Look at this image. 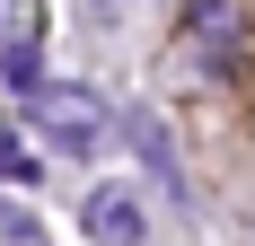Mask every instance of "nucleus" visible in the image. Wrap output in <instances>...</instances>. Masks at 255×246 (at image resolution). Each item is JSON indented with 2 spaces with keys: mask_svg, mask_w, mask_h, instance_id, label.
Here are the masks:
<instances>
[{
  "mask_svg": "<svg viewBox=\"0 0 255 246\" xmlns=\"http://www.w3.org/2000/svg\"><path fill=\"white\" fill-rule=\"evenodd\" d=\"M35 132H44L53 149H97L106 141V106L88 97V88H44V97H35Z\"/></svg>",
  "mask_w": 255,
  "mask_h": 246,
  "instance_id": "nucleus-1",
  "label": "nucleus"
},
{
  "mask_svg": "<svg viewBox=\"0 0 255 246\" xmlns=\"http://www.w3.org/2000/svg\"><path fill=\"white\" fill-rule=\"evenodd\" d=\"M88 246H141L150 238V220H141V194H124V185H106V194H88Z\"/></svg>",
  "mask_w": 255,
  "mask_h": 246,
  "instance_id": "nucleus-2",
  "label": "nucleus"
},
{
  "mask_svg": "<svg viewBox=\"0 0 255 246\" xmlns=\"http://www.w3.org/2000/svg\"><path fill=\"white\" fill-rule=\"evenodd\" d=\"M238 26H247L238 0H194V9H185V35L211 53V71H229V62H238Z\"/></svg>",
  "mask_w": 255,
  "mask_h": 246,
  "instance_id": "nucleus-3",
  "label": "nucleus"
},
{
  "mask_svg": "<svg viewBox=\"0 0 255 246\" xmlns=\"http://www.w3.org/2000/svg\"><path fill=\"white\" fill-rule=\"evenodd\" d=\"M132 141H141V158H150V167L176 185V149H167V123H158V115H132Z\"/></svg>",
  "mask_w": 255,
  "mask_h": 246,
  "instance_id": "nucleus-4",
  "label": "nucleus"
},
{
  "mask_svg": "<svg viewBox=\"0 0 255 246\" xmlns=\"http://www.w3.org/2000/svg\"><path fill=\"white\" fill-rule=\"evenodd\" d=\"M0 71L18 97H44V71H35V44H0Z\"/></svg>",
  "mask_w": 255,
  "mask_h": 246,
  "instance_id": "nucleus-5",
  "label": "nucleus"
},
{
  "mask_svg": "<svg viewBox=\"0 0 255 246\" xmlns=\"http://www.w3.org/2000/svg\"><path fill=\"white\" fill-rule=\"evenodd\" d=\"M0 176H9V185H26V176H35V149L18 141V123H0Z\"/></svg>",
  "mask_w": 255,
  "mask_h": 246,
  "instance_id": "nucleus-6",
  "label": "nucleus"
},
{
  "mask_svg": "<svg viewBox=\"0 0 255 246\" xmlns=\"http://www.w3.org/2000/svg\"><path fill=\"white\" fill-rule=\"evenodd\" d=\"M0 9H9V0H0Z\"/></svg>",
  "mask_w": 255,
  "mask_h": 246,
  "instance_id": "nucleus-7",
  "label": "nucleus"
}]
</instances>
